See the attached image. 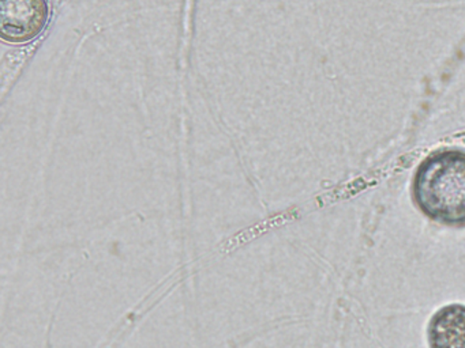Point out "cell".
<instances>
[{
  "label": "cell",
  "instance_id": "1",
  "mask_svg": "<svg viewBox=\"0 0 465 348\" xmlns=\"http://www.w3.org/2000/svg\"><path fill=\"white\" fill-rule=\"evenodd\" d=\"M416 208L438 225L465 227V150L445 147L427 155L413 174Z\"/></svg>",
  "mask_w": 465,
  "mask_h": 348
},
{
  "label": "cell",
  "instance_id": "2",
  "mask_svg": "<svg viewBox=\"0 0 465 348\" xmlns=\"http://www.w3.org/2000/svg\"><path fill=\"white\" fill-rule=\"evenodd\" d=\"M50 18L48 0H0V37L12 45L34 43Z\"/></svg>",
  "mask_w": 465,
  "mask_h": 348
},
{
  "label": "cell",
  "instance_id": "3",
  "mask_svg": "<svg viewBox=\"0 0 465 348\" xmlns=\"http://www.w3.org/2000/svg\"><path fill=\"white\" fill-rule=\"evenodd\" d=\"M427 343L430 348H465V304L438 309L427 325Z\"/></svg>",
  "mask_w": 465,
  "mask_h": 348
}]
</instances>
